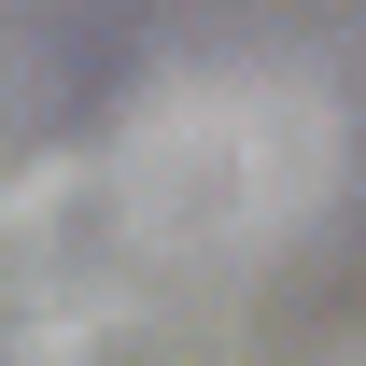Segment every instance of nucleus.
<instances>
[{"label": "nucleus", "mask_w": 366, "mask_h": 366, "mask_svg": "<svg viewBox=\"0 0 366 366\" xmlns=\"http://www.w3.org/2000/svg\"><path fill=\"white\" fill-rule=\"evenodd\" d=\"M324 169H338V113L296 71H197L127 113V141L99 155V197L127 254H254L324 197Z\"/></svg>", "instance_id": "f257e3e1"}]
</instances>
